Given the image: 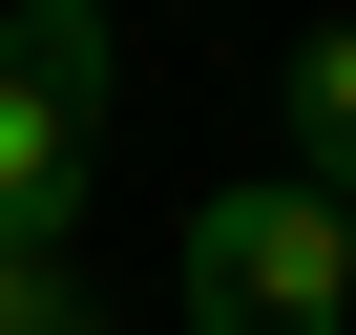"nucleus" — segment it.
Listing matches in <instances>:
<instances>
[{"mask_svg": "<svg viewBox=\"0 0 356 335\" xmlns=\"http://www.w3.org/2000/svg\"><path fill=\"white\" fill-rule=\"evenodd\" d=\"M189 335H356V210L335 189H210L189 210Z\"/></svg>", "mask_w": 356, "mask_h": 335, "instance_id": "f257e3e1", "label": "nucleus"}, {"mask_svg": "<svg viewBox=\"0 0 356 335\" xmlns=\"http://www.w3.org/2000/svg\"><path fill=\"white\" fill-rule=\"evenodd\" d=\"M0 335H105V314L63 293V252H0Z\"/></svg>", "mask_w": 356, "mask_h": 335, "instance_id": "20e7f679", "label": "nucleus"}, {"mask_svg": "<svg viewBox=\"0 0 356 335\" xmlns=\"http://www.w3.org/2000/svg\"><path fill=\"white\" fill-rule=\"evenodd\" d=\"M105 0H0V252H63L84 126H105Z\"/></svg>", "mask_w": 356, "mask_h": 335, "instance_id": "f03ea898", "label": "nucleus"}, {"mask_svg": "<svg viewBox=\"0 0 356 335\" xmlns=\"http://www.w3.org/2000/svg\"><path fill=\"white\" fill-rule=\"evenodd\" d=\"M293 189H335V210H356V22H314V42H293Z\"/></svg>", "mask_w": 356, "mask_h": 335, "instance_id": "7ed1b4c3", "label": "nucleus"}]
</instances>
